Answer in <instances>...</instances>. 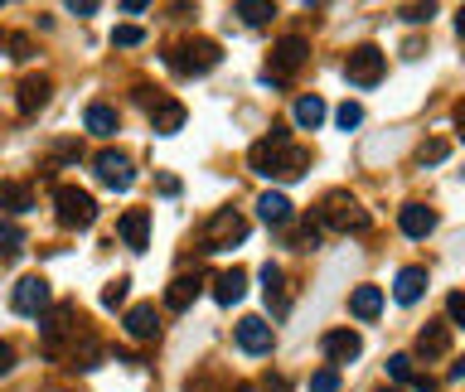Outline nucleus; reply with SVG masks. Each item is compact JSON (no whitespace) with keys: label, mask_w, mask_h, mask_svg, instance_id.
Wrapping results in <instances>:
<instances>
[{"label":"nucleus","mask_w":465,"mask_h":392,"mask_svg":"<svg viewBox=\"0 0 465 392\" xmlns=\"http://www.w3.org/2000/svg\"><path fill=\"white\" fill-rule=\"evenodd\" d=\"M127 334L131 339H155L160 334V315H155V305H131L127 311Z\"/></svg>","instance_id":"obj_21"},{"label":"nucleus","mask_w":465,"mask_h":392,"mask_svg":"<svg viewBox=\"0 0 465 392\" xmlns=\"http://www.w3.org/2000/svg\"><path fill=\"white\" fill-rule=\"evenodd\" d=\"M320 228H335V233H364V228H368V209L354 199V194L335 189V194H325V204H320Z\"/></svg>","instance_id":"obj_2"},{"label":"nucleus","mask_w":465,"mask_h":392,"mask_svg":"<svg viewBox=\"0 0 465 392\" xmlns=\"http://www.w3.org/2000/svg\"><path fill=\"white\" fill-rule=\"evenodd\" d=\"M219 58H223V49L213 39H180V44L165 49V64L174 73H209V68H219Z\"/></svg>","instance_id":"obj_3"},{"label":"nucleus","mask_w":465,"mask_h":392,"mask_svg":"<svg viewBox=\"0 0 465 392\" xmlns=\"http://www.w3.org/2000/svg\"><path fill=\"white\" fill-rule=\"evenodd\" d=\"M141 39H146V29H141V25H117V29H112V44H121V49L141 44Z\"/></svg>","instance_id":"obj_33"},{"label":"nucleus","mask_w":465,"mask_h":392,"mask_svg":"<svg viewBox=\"0 0 465 392\" xmlns=\"http://www.w3.org/2000/svg\"><path fill=\"white\" fill-rule=\"evenodd\" d=\"M257 213H262V223H272V228H282V223H291V199L286 194H276V189H267L262 199H257Z\"/></svg>","instance_id":"obj_20"},{"label":"nucleus","mask_w":465,"mask_h":392,"mask_svg":"<svg viewBox=\"0 0 465 392\" xmlns=\"http://www.w3.org/2000/svg\"><path fill=\"white\" fill-rule=\"evenodd\" d=\"M456 136L465 141V102H461V107H456Z\"/></svg>","instance_id":"obj_41"},{"label":"nucleus","mask_w":465,"mask_h":392,"mask_svg":"<svg viewBox=\"0 0 465 392\" xmlns=\"http://www.w3.org/2000/svg\"><path fill=\"white\" fill-rule=\"evenodd\" d=\"M388 73V58H384V49L378 44H359V49H349V58H345V78L354 82V88H378Z\"/></svg>","instance_id":"obj_5"},{"label":"nucleus","mask_w":465,"mask_h":392,"mask_svg":"<svg viewBox=\"0 0 465 392\" xmlns=\"http://www.w3.org/2000/svg\"><path fill=\"white\" fill-rule=\"evenodd\" d=\"M29 204H35L29 184H19V180H0V209H10V213H25Z\"/></svg>","instance_id":"obj_24"},{"label":"nucleus","mask_w":465,"mask_h":392,"mask_svg":"<svg viewBox=\"0 0 465 392\" xmlns=\"http://www.w3.org/2000/svg\"><path fill=\"white\" fill-rule=\"evenodd\" d=\"M451 378H465V358H456V368H451Z\"/></svg>","instance_id":"obj_43"},{"label":"nucleus","mask_w":465,"mask_h":392,"mask_svg":"<svg viewBox=\"0 0 465 392\" xmlns=\"http://www.w3.org/2000/svg\"><path fill=\"white\" fill-rule=\"evenodd\" d=\"M10 305H15L19 315H44L49 311V281L44 276H25V281H15Z\"/></svg>","instance_id":"obj_10"},{"label":"nucleus","mask_w":465,"mask_h":392,"mask_svg":"<svg viewBox=\"0 0 465 392\" xmlns=\"http://www.w3.org/2000/svg\"><path fill=\"white\" fill-rule=\"evenodd\" d=\"M291 117H296V127H320V121H325V102H320L315 92H306V97H296Z\"/></svg>","instance_id":"obj_26"},{"label":"nucleus","mask_w":465,"mask_h":392,"mask_svg":"<svg viewBox=\"0 0 465 392\" xmlns=\"http://www.w3.org/2000/svg\"><path fill=\"white\" fill-rule=\"evenodd\" d=\"M233 339H237V349H243V354H252V358L272 354V344H276V334H272V319H262V315H247V319H237Z\"/></svg>","instance_id":"obj_8"},{"label":"nucleus","mask_w":465,"mask_h":392,"mask_svg":"<svg viewBox=\"0 0 465 392\" xmlns=\"http://www.w3.org/2000/svg\"><path fill=\"white\" fill-rule=\"evenodd\" d=\"M199 291H204V276H174V281L165 286V305H170V311H190V305L199 301Z\"/></svg>","instance_id":"obj_14"},{"label":"nucleus","mask_w":465,"mask_h":392,"mask_svg":"<svg viewBox=\"0 0 465 392\" xmlns=\"http://www.w3.org/2000/svg\"><path fill=\"white\" fill-rule=\"evenodd\" d=\"M446 319L465 329V291H451V296H446Z\"/></svg>","instance_id":"obj_34"},{"label":"nucleus","mask_w":465,"mask_h":392,"mask_svg":"<svg viewBox=\"0 0 465 392\" xmlns=\"http://www.w3.org/2000/svg\"><path fill=\"white\" fill-rule=\"evenodd\" d=\"M320 349H325L335 364H354V358L364 354V339H359L354 329H329V334L320 339Z\"/></svg>","instance_id":"obj_11"},{"label":"nucleus","mask_w":465,"mask_h":392,"mask_svg":"<svg viewBox=\"0 0 465 392\" xmlns=\"http://www.w3.org/2000/svg\"><path fill=\"white\" fill-rule=\"evenodd\" d=\"M10 368H15V344H10V339H0V378H5Z\"/></svg>","instance_id":"obj_39"},{"label":"nucleus","mask_w":465,"mask_h":392,"mask_svg":"<svg viewBox=\"0 0 465 392\" xmlns=\"http://www.w3.org/2000/svg\"><path fill=\"white\" fill-rule=\"evenodd\" d=\"M97 5H102V0H64V10H74V15H82V19L97 15Z\"/></svg>","instance_id":"obj_36"},{"label":"nucleus","mask_w":465,"mask_h":392,"mask_svg":"<svg viewBox=\"0 0 465 392\" xmlns=\"http://www.w3.org/2000/svg\"><path fill=\"white\" fill-rule=\"evenodd\" d=\"M146 5H151V0H121V10H127V15H141Z\"/></svg>","instance_id":"obj_40"},{"label":"nucleus","mask_w":465,"mask_h":392,"mask_svg":"<svg viewBox=\"0 0 465 392\" xmlns=\"http://www.w3.org/2000/svg\"><path fill=\"white\" fill-rule=\"evenodd\" d=\"M127 291H131V281H127V276H117V281H107V291H102V305H107V311H117V305L127 301Z\"/></svg>","instance_id":"obj_30"},{"label":"nucleus","mask_w":465,"mask_h":392,"mask_svg":"<svg viewBox=\"0 0 465 392\" xmlns=\"http://www.w3.org/2000/svg\"><path fill=\"white\" fill-rule=\"evenodd\" d=\"M349 311H354L359 319H378V315H384V291H378V286H354Z\"/></svg>","instance_id":"obj_23"},{"label":"nucleus","mask_w":465,"mask_h":392,"mask_svg":"<svg viewBox=\"0 0 465 392\" xmlns=\"http://www.w3.org/2000/svg\"><path fill=\"white\" fill-rule=\"evenodd\" d=\"M54 213H58L64 228H92V223H97V199H92L88 189H78V184H58Z\"/></svg>","instance_id":"obj_4"},{"label":"nucleus","mask_w":465,"mask_h":392,"mask_svg":"<svg viewBox=\"0 0 465 392\" xmlns=\"http://www.w3.org/2000/svg\"><path fill=\"white\" fill-rule=\"evenodd\" d=\"M456 35L465 39V5H461V15H456Z\"/></svg>","instance_id":"obj_42"},{"label":"nucleus","mask_w":465,"mask_h":392,"mask_svg":"<svg viewBox=\"0 0 465 392\" xmlns=\"http://www.w3.org/2000/svg\"><path fill=\"white\" fill-rule=\"evenodd\" d=\"M437 15V0H412L407 10H402V19H407V25H422V19H431Z\"/></svg>","instance_id":"obj_32"},{"label":"nucleus","mask_w":465,"mask_h":392,"mask_svg":"<svg viewBox=\"0 0 465 392\" xmlns=\"http://www.w3.org/2000/svg\"><path fill=\"white\" fill-rule=\"evenodd\" d=\"M310 392H339V368L335 364L315 368V373H310Z\"/></svg>","instance_id":"obj_29"},{"label":"nucleus","mask_w":465,"mask_h":392,"mask_svg":"<svg viewBox=\"0 0 465 392\" xmlns=\"http://www.w3.org/2000/svg\"><path fill=\"white\" fill-rule=\"evenodd\" d=\"M5 44H10V54H15V58H29V54H35V49H29V35H10Z\"/></svg>","instance_id":"obj_38"},{"label":"nucleus","mask_w":465,"mask_h":392,"mask_svg":"<svg viewBox=\"0 0 465 392\" xmlns=\"http://www.w3.org/2000/svg\"><path fill=\"white\" fill-rule=\"evenodd\" d=\"M151 121H155V131H160V136H174V131L184 127V107H180V102H170V97H160L151 107Z\"/></svg>","instance_id":"obj_22"},{"label":"nucleus","mask_w":465,"mask_h":392,"mask_svg":"<svg viewBox=\"0 0 465 392\" xmlns=\"http://www.w3.org/2000/svg\"><path fill=\"white\" fill-rule=\"evenodd\" d=\"M335 117H339V127H345V131H354L359 121H364V107H359V102H345V107H339Z\"/></svg>","instance_id":"obj_35"},{"label":"nucleus","mask_w":465,"mask_h":392,"mask_svg":"<svg viewBox=\"0 0 465 392\" xmlns=\"http://www.w3.org/2000/svg\"><path fill=\"white\" fill-rule=\"evenodd\" d=\"M117 233H121V242H127L131 252H146V242H151V213L146 209H127V213H121V223H117Z\"/></svg>","instance_id":"obj_12"},{"label":"nucleus","mask_w":465,"mask_h":392,"mask_svg":"<svg viewBox=\"0 0 465 392\" xmlns=\"http://www.w3.org/2000/svg\"><path fill=\"white\" fill-rule=\"evenodd\" d=\"M446 150H451L446 141H431V146H422V165H427V160H431V165H437V160H446Z\"/></svg>","instance_id":"obj_37"},{"label":"nucleus","mask_w":465,"mask_h":392,"mask_svg":"<svg viewBox=\"0 0 465 392\" xmlns=\"http://www.w3.org/2000/svg\"><path fill=\"white\" fill-rule=\"evenodd\" d=\"M451 349V329L441 325V319H427V325H422V334H417V354L422 358H441Z\"/></svg>","instance_id":"obj_17"},{"label":"nucleus","mask_w":465,"mask_h":392,"mask_svg":"<svg viewBox=\"0 0 465 392\" xmlns=\"http://www.w3.org/2000/svg\"><path fill=\"white\" fill-rule=\"evenodd\" d=\"M286 141H291V131L272 127V136H262L247 150V165H252L257 174H272V180H296V174L306 170V150L286 146Z\"/></svg>","instance_id":"obj_1"},{"label":"nucleus","mask_w":465,"mask_h":392,"mask_svg":"<svg viewBox=\"0 0 465 392\" xmlns=\"http://www.w3.org/2000/svg\"><path fill=\"white\" fill-rule=\"evenodd\" d=\"M398 228L407 233V237H427L431 228H437V213H431L427 204H402V213H398Z\"/></svg>","instance_id":"obj_16"},{"label":"nucleus","mask_w":465,"mask_h":392,"mask_svg":"<svg viewBox=\"0 0 465 392\" xmlns=\"http://www.w3.org/2000/svg\"><path fill=\"white\" fill-rule=\"evenodd\" d=\"M49 92H54V82H49L44 73H29L25 82H19V111H25V117H35V111L49 102Z\"/></svg>","instance_id":"obj_15"},{"label":"nucleus","mask_w":465,"mask_h":392,"mask_svg":"<svg viewBox=\"0 0 465 392\" xmlns=\"http://www.w3.org/2000/svg\"><path fill=\"white\" fill-rule=\"evenodd\" d=\"M388 378H392V383H412V378H417V373H412V358L407 354H392L388 358Z\"/></svg>","instance_id":"obj_31"},{"label":"nucleus","mask_w":465,"mask_h":392,"mask_svg":"<svg viewBox=\"0 0 465 392\" xmlns=\"http://www.w3.org/2000/svg\"><path fill=\"white\" fill-rule=\"evenodd\" d=\"M272 15H276L272 0H237V19H243V25H252V29L272 25Z\"/></svg>","instance_id":"obj_25"},{"label":"nucleus","mask_w":465,"mask_h":392,"mask_svg":"<svg viewBox=\"0 0 465 392\" xmlns=\"http://www.w3.org/2000/svg\"><path fill=\"white\" fill-rule=\"evenodd\" d=\"M247 237V219L237 209H219L209 219V228H204V247L209 252H229V247H237Z\"/></svg>","instance_id":"obj_6"},{"label":"nucleus","mask_w":465,"mask_h":392,"mask_svg":"<svg viewBox=\"0 0 465 392\" xmlns=\"http://www.w3.org/2000/svg\"><path fill=\"white\" fill-rule=\"evenodd\" d=\"M243 296H247V272H237V266H233V272L213 276V301H219V305H237Z\"/></svg>","instance_id":"obj_18"},{"label":"nucleus","mask_w":465,"mask_h":392,"mask_svg":"<svg viewBox=\"0 0 465 392\" xmlns=\"http://www.w3.org/2000/svg\"><path fill=\"white\" fill-rule=\"evenodd\" d=\"M378 392H398V388H378Z\"/></svg>","instance_id":"obj_44"},{"label":"nucleus","mask_w":465,"mask_h":392,"mask_svg":"<svg viewBox=\"0 0 465 392\" xmlns=\"http://www.w3.org/2000/svg\"><path fill=\"white\" fill-rule=\"evenodd\" d=\"M427 296V266H402L398 281H392V301L398 305H417Z\"/></svg>","instance_id":"obj_13"},{"label":"nucleus","mask_w":465,"mask_h":392,"mask_svg":"<svg viewBox=\"0 0 465 392\" xmlns=\"http://www.w3.org/2000/svg\"><path fill=\"white\" fill-rule=\"evenodd\" d=\"M262 291H267V301H272V311H282V305H286V291H282V266H276V262H267V266H262Z\"/></svg>","instance_id":"obj_27"},{"label":"nucleus","mask_w":465,"mask_h":392,"mask_svg":"<svg viewBox=\"0 0 465 392\" xmlns=\"http://www.w3.org/2000/svg\"><path fill=\"white\" fill-rule=\"evenodd\" d=\"M19 252H25V233L15 223H0V262H15Z\"/></svg>","instance_id":"obj_28"},{"label":"nucleus","mask_w":465,"mask_h":392,"mask_svg":"<svg viewBox=\"0 0 465 392\" xmlns=\"http://www.w3.org/2000/svg\"><path fill=\"white\" fill-rule=\"evenodd\" d=\"M82 127H88L92 136H102V141L117 136V127H121V121H117V107H112V102H92L88 117H82Z\"/></svg>","instance_id":"obj_19"},{"label":"nucleus","mask_w":465,"mask_h":392,"mask_svg":"<svg viewBox=\"0 0 465 392\" xmlns=\"http://www.w3.org/2000/svg\"><path fill=\"white\" fill-rule=\"evenodd\" d=\"M92 174H97L107 189H131V184H136V165L121 156V150H97V160H92Z\"/></svg>","instance_id":"obj_9"},{"label":"nucleus","mask_w":465,"mask_h":392,"mask_svg":"<svg viewBox=\"0 0 465 392\" xmlns=\"http://www.w3.org/2000/svg\"><path fill=\"white\" fill-rule=\"evenodd\" d=\"M306 58H310L306 39H301V35H286L282 44L272 49V64H267V82H272V88H276V82H282V78H291L296 68L306 64Z\"/></svg>","instance_id":"obj_7"}]
</instances>
